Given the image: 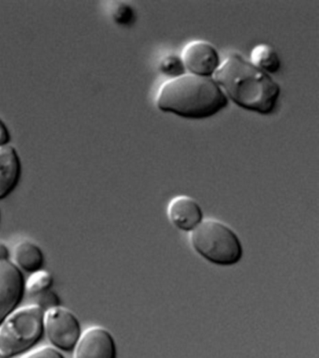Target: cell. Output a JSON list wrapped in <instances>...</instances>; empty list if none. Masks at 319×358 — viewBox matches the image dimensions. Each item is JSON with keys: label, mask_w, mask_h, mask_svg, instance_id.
<instances>
[{"label": "cell", "mask_w": 319, "mask_h": 358, "mask_svg": "<svg viewBox=\"0 0 319 358\" xmlns=\"http://www.w3.org/2000/svg\"><path fill=\"white\" fill-rule=\"evenodd\" d=\"M10 131L3 121L0 118V147L9 144Z\"/></svg>", "instance_id": "ac0fdd59"}, {"label": "cell", "mask_w": 319, "mask_h": 358, "mask_svg": "<svg viewBox=\"0 0 319 358\" xmlns=\"http://www.w3.org/2000/svg\"><path fill=\"white\" fill-rule=\"evenodd\" d=\"M21 171V162L15 148L9 144L0 147V200L15 191Z\"/></svg>", "instance_id": "30bf717a"}, {"label": "cell", "mask_w": 319, "mask_h": 358, "mask_svg": "<svg viewBox=\"0 0 319 358\" xmlns=\"http://www.w3.org/2000/svg\"><path fill=\"white\" fill-rule=\"evenodd\" d=\"M53 283V275L47 271L40 269V271L30 273L29 277L24 282V290L33 296L41 292L50 290Z\"/></svg>", "instance_id": "4fadbf2b"}, {"label": "cell", "mask_w": 319, "mask_h": 358, "mask_svg": "<svg viewBox=\"0 0 319 358\" xmlns=\"http://www.w3.org/2000/svg\"><path fill=\"white\" fill-rule=\"evenodd\" d=\"M13 260L21 271L33 273L40 271L44 264V255L40 248L33 241H22L13 250Z\"/></svg>", "instance_id": "8fae6325"}, {"label": "cell", "mask_w": 319, "mask_h": 358, "mask_svg": "<svg viewBox=\"0 0 319 358\" xmlns=\"http://www.w3.org/2000/svg\"><path fill=\"white\" fill-rule=\"evenodd\" d=\"M112 19L120 26L129 27L136 21V13L131 5L118 3L112 10Z\"/></svg>", "instance_id": "9a60e30c"}, {"label": "cell", "mask_w": 319, "mask_h": 358, "mask_svg": "<svg viewBox=\"0 0 319 358\" xmlns=\"http://www.w3.org/2000/svg\"><path fill=\"white\" fill-rule=\"evenodd\" d=\"M33 304L38 306L44 313L52 308L59 307L60 299L54 291L47 290L33 296Z\"/></svg>", "instance_id": "2e32d148"}, {"label": "cell", "mask_w": 319, "mask_h": 358, "mask_svg": "<svg viewBox=\"0 0 319 358\" xmlns=\"http://www.w3.org/2000/svg\"><path fill=\"white\" fill-rule=\"evenodd\" d=\"M167 214L173 227L181 232L191 233L205 220L202 206L188 195L172 198L168 205Z\"/></svg>", "instance_id": "9c48e42d"}, {"label": "cell", "mask_w": 319, "mask_h": 358, "mask_svg": "<svg viewBox=\"0 0 319 358\" xmlns=\"http://www.w3.org/2000/svg\"><path fill=\"white\" fill-rule=\"evenodd\" d=\"M156 106L161 112L177 117L205 120L224 110L229 100L213 77L186 73L161 85Z\"/></svg>", "instance_id": "7a4b0ae2"}, {"label": "cell", "mask_w": 319, "mask_h": 358, "mask_svg": "<svg viewBox=\"0 0 319 358\" xmlns=\"http://www.w3.org/2000/svg\"><path fill=\"white\" fill-rule=\"evenodd\" d=\"M44 334L59 352H73L82 335L81 324L73 313L59 306L44 313Z\"/></svg>", "instance_id": "5b68a950"}, {"label": "cell", "mask_w": 319, "mask_h": 358, "mask_svg": "<svg viewBox=\"0 0 319 358\" xmlns=\"http://www.w3.org/2000/svg\"><path fill=\"white\" fill-rule=\"evenodd\" d=\"M23 272L13 262H0V324L18 308L24 299Z\"/></svg>", "instance_id": "8992f818"}, {"label": "cell", "mask_w": 319, "mask_h": 358, "mask_svg": "<svg viewBox=\"0 0 319 358\" xmlns=\"http://www.w3.org/2000/svg\"><path fill=\"white\" fill-rule=\"evenodd\" d=\"M21 358H65L54 347L43 346L40 348L33 350V351L27 352Z\"/></svg>", "instance_id": "e0dca14e"}, {"label": "cell", "mask_w": 319, "mask_h": 358, "mask_svg": "<svg viewBox=\"0 0 319 358\" xmlns=\"http://www.w3.org/2000/svg\"><path fill=\"white\" fill-rule=\"evenodd\" d=\"M189 243L200 257L214 266H233L244 258L240 236L222 220H203L196 229L189 233Z\"/></svg>", "instance_id": "3957f363"}, {"label": "cell", "mask_w": 319, "mask_h": 358, "mask_svg": "<svg viewBox=\"0 0 319 358\" xmlns=\"http://www.w3.org/2000/svg\"><path fill=\"white\" fill-rule=\"evenodd\" d=\"M10 250L6 244L0 242V262L9 261Z\"/></svg>", "instance_id": "d6986e66"}, {"label": "cell", "mask_w": 319, "mask_h": 358, "mask_svg": "<svg viewBox=\"0 0 319 358\" xmlns=\"http://www.w3.org/2000/svg\"><path fill=\"white\" fill-rule=\"evenodd\" d=\"M44 335V311L34 304L16 308L0 324V352L12 358L36 345Z\"/></svg>", "instance_id": "277c9868"}, {"label": "cell", "mask_w": 319, "mask_h": 358, "mask_svg": "<svg viewBox=\"0 0 319 358\" xmlns=\"http://www.w3.org/2000/svg\"><path fill=\"white\" fill-rule=\"evenodd\" d=\"M158 70L170 79L177 78L188 73L181 57L176 56L175 54L164 57L159 62Z\"/></svg>", "instance_id": "5bb4252c"}, {"label": "cell", "mask_w": 319, "mask_h": 358, "mask_svg": "<svg viewBox=\"0 0 319 358\" xmlns=\"http://www.w3.org/2000/svg\"><path fill=\"white\" fill-rule=\"evenodd\" d=\"M249 62L269 76L276 73L281 69L279 55L276 49L267 43L258 44L252 49Z\"/></svg>", "instance_id": "7c38bea8"}, {"label": "cell", "mask_w": 319, "mask_h": 358, "mask_svg": "<svg viewBox=\"0 0 319 358\" xmlns=\"http://www.w3.org/2000/svg\"><path fill=\"white\" fill-rule=\"evenodd\" d=\"M74 351V358H117L114 336L103 327H91L82 332Z\"/></svg>", "instance_id": "ba28073f"}, {"label": "cell", "mask_w": 319, "mask_h": 358, "mask_svg": "<svg viewBox=\"0 0 319 358\" xmlns=\"http://www.w3.org/2000/svg\"><path fill=\"white\" fill-rule=\"evenodd\" d=\"M213 78L228 100L260 115L272 114L281 94L276 80L239 54L225 57Z\"/></svg>", "instance_id": "6da1fadb"}, {"label": "cell", "mask_w": 319, "mask_h": 358, "mask_svg": "<svg viewBox=\"0 0 319 358\" xmlns=\"http://www.w3.org/2000/svg\"><path fill=\"white\" fill-rule=\"evenodd\" d=\"M180 57L186 71L195 76L213 77L221 64L218 51L205 40L189 41Z\"/></svg>", "instance_id": "52a82bcc"}, {"label": "cell", "mask_w": 319, "mask_h": 358, "mask_svg": "<svg viewBox=\"0 0 319 358\" xmlns=\"http://www.w3.org/2000/svg\"><path fill=\"white\" fill-rule=\"evenodd\" d=\"M0 358H10V357H6V355H4L3 354H1V352H0Z\"/></svg>", "instance_id": "ffe728a7"}]
</instances>
